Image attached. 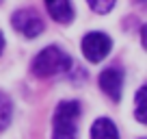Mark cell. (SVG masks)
I'll return each instance as SVG.
<instances>
[{
	"label": "cell",
	"instance_id": "obj_1",
	"mask_svg": "<svg viewBox=\"0 0 147 139\" xmlns=\"http://www.w3.org/2000/svg\"><path fill=\"white\" fill-rule=\"evenodd\" d=\"M69 67H71V57L56 46H48L46 50H41L30 65L32 74L39 76V78H50V76H56V74H65Z\"/></svg>",
	"mask_w": 147,
	"mask_h": 139
},
{
	"label": "cell",
	"instance_id": "obj_2",
	"mask_svg": "<svg viewBox=\"0 0 147 139\" xmlns=\"http://www.w3.org/2000/svg\"><path fill=\"white\" fill-rule=\"evenodd\" d=\"M80 117V102H61L54 113V133L52 139H76V122Z\"/></svg>",
	"mask_w": 147,
	"mask_h": 139
},
{
	"label": "cell",
	"instance_id": "obj_3",
	"mask_svg": "<svg viewBox=\"0 0 147 139\" xmlns=\"http://www.w3.org/2000/svg\"><path fill=\"white\" fill-rule=\"evenodd\" d=\"M11 24H13L15 31H20L24 37H28V39L41 35L43 28H46L41 15L37 13L35 9H20V11H15L13 18H11Z\"/></svg>",
	"mask_w": 147,
	"mask_h": 139
},
{
	"label": "cell",
	"instance_id": "obj_4",
	"mask_svg": "<svg viewBox=\"0 0 147 139\" xmlns=\"http://www.w3.org/2000/svg\"><path fill=\"white\" fill-rule=\"evenodd\" d=\"M113 48V42L106 33H89L82 39V55L91 63H100Z\"/></svg>",
	"mask_w": 147,
	"mask_h": 139
},
{
	"label": "cell",
	"instance_id": "obj_5",
	"mask_svg": "<svg viewBox=\"0 0 147 139\" xmlns=\"http://www.w3.org/2000/svg\"><path fill=\"white\" fill-rule=\"evenodd\" d=\"M100 87L110 100H119L121 98V87H123V74L117 67H108L100 74Z\"/></svg>",
	"mask_w": 147,
	"mask_h": 139
},
{
	"label": "cell",
	"instance_id": "obj_6",
	"mask_svg": "<svg viewBox=\"0 0 147 139\" xmlns=\"http://www.w3.org/2000/svg\"><path fill=\"white\" fill-rule=\"evenodd\" d=\"M48 13L61 24H69L74 20V7L69 0H46Z\"/></svg>",
	"mask_w": 147,
	"mask_h": 139
},
{
	"label": "cell",
	"instance_id": "obj_7",
	"mask_svg": "<svg viewBox=\"0 0 147 139\" xmlns=\"http://www.w3.org/2000/svg\"><path fill=\"white\" fill-rule=\"evenodd\" d=\"M91 139H119L117 126L108 120V117H100L93 122L91 126Z\"/></svg>",
	"mask_w": 147,
	"mask_h": 139
},
{
	"label": "cell",
	"instance_id": "obj_8",
	"mask_svg": "<svg viewBox=\"0 0 147 139\" xmlns=\"http://www.w3.org/2000/svg\"><path fill=\"white\" fill-rule=\"evenodd\" d=\"M134 104H136V109H134L136 120L143 122V124H147V85H145V87H141V89L136 91Z\"/></svg>",
	"mask_w": 147,
	"mask_h": 139
},
{
	"label": "cell",
	"instance_id": "obj_9",
	"mask_svg": "<svg viewBox=\"0 0 147 139\" xmlns=\"http://www.w3.org/2000/svg\"><path fill=\"white\" fill-rule=\"evenodd\" d=\"M13 115V104H11V98L5 91H0V130H5L11 122Z\"/></svg>",
	"mask_w": 147,
	"mask_h": 139
},
{
	"label": "cell",
	"instance_id": "obj_10",
	"mask_svg": "<svg viewBox=\"0 0 147 139\" xmlns=\"http://www.w3.org/2000/svg\"><path fill=\"white\" fill-rule=\"evenodd\" d=\"M87 2L91 5V9L95 13H108L115 7V0H87Z\"/></svg>",
	"mask_w": 147,
	"mask_h": 139
},
{
	"label": "cell",
	"instance_id": "obj_11",
	"mask_svg": "<svg viewBox=\"0 0 147 139\" xmlns=\"http://www.w3.org/2000/svg\"><path fill=\"white\" fill-rule=\"evenodd\" d=\"M141 39H143V46H145V50H147V24L141 28Z\"/></svg>",
	"mask_w": 147,
	"mask_h": 139
},
{
	"label": "cell",
	"instance_id": "obj_12",
	"mask_svg": "<svg viewBox=\"0 0 147 139\" xmlns=\"http://www.w3.org/2000/svg\"><path fill=\"white\" fill-rule=\"evenodd\" d=\"M2 48H5V35L0 33V52H2Z\"/></svg>",
	"mask_w": 147,
	"mask_h": 139
},
{
	"label": "cell",
	"instance_id": "obj_13",
	"mask_svg": "<svg viewBox=\"0 0 147 139\" xmlns=\"http://www.w3.org/2000/svg\"><path fill=\"white\" fill-rule=\"evenodd\" d=\"M136 2H145V0H136Z\"/></svg>",
	"mask_w": 147,
	"mask_h": 139
},
{
	"label": "cell",
	"instance_id": "obj_14",
	"mask_svg": "<svg viewBox=\"0 0 147 139\" xmlns=\"http://www.w3.org/2000/svg\"><path fill=\"white\" fill-rule=\"evenodd\" d=\"M0 5H2V0H0Z\"/></svg>",
	"mask_w": 147,
	"mask_h": 139
}]
</instances>
